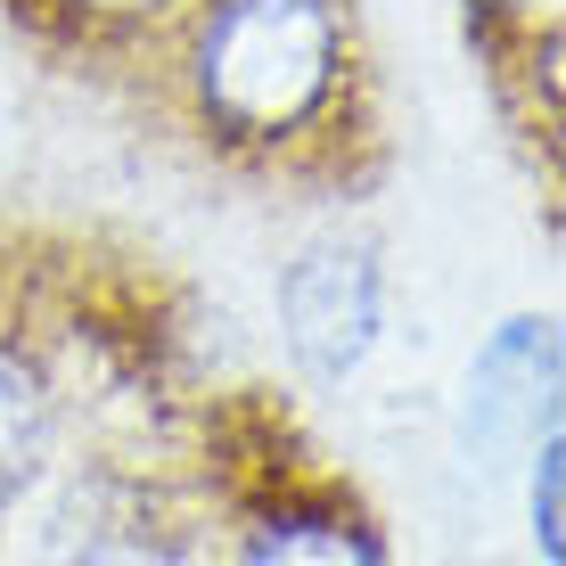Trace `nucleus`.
Masks as SVG:
<instances>
[{"label":"nucleus","mask_w":566,"mask_h":566,"mask_svg":"<svg viewBox=\"0 0 566 566\" xmlns=\"http://www.w3.org/2000/svg\"><path fill=\"white\" fill-rule=\"evenodd\" d=\"M83 9H99V17H148V9H165V0H83Z\"/></svg>","instance_id":"7"},{"label":"nucleus","mask_w":566,"mask_h":566,"mask_svg":"<svg viewBox=\"0 0 566 566\" xmlns=\"http://www.w3.org/2000/svg\"><path fill=\"white\" fill-rule=\"evenodd\" d=\"M558 436V321H510L476 361L460 395L468 460H517Z\"/></svg>","instance_id":"3"},{"label":"nucleus","mask_w":566,"mask_h":566,"mask_svg":"<svg viewBox=\"0 0 566 566\" xmlns=\"http://www.w3.org/2000/svg\"><path fill=\"white\" fill-rule=\"evenodd\" d=\"M239 566H386V558L345 517H271V525L247 534Z\"/></svg>","instance_id":"5"},{"label":"nucleus","mask_w":566,"mask_h":566,"mask_svg":"<svg viewBox=\"0 0 566 566\" xmlns=\"http://www.w3.org/2000/svg\"><path fill=\"white\" fill-rule=\"evenodd\" d=\"M189 66L213 124L280 140L337 83V9L328 0H213Z\"/></svg>","instance_id":"1"},{"label":"nucleus","mask_w":566,"mask_h":566,"mask_svg":"<svg viewBox=\"0 0 566 566\" xmlns=\"http://www.w3.org/2000/svg\"><path fill=\"white\" fill-rule=\"evenodd\" d=\"M50 452V386L17 345H0V510L33 484Z\"/></svg>","instance_id":"4"},{"label":"nucleus","mask_w":566,"mask_h":566,"mask_svg":"<svg viewBox=\"0 0 566 566\" xmlns=\"http://www.w3.org/2000/svg\"><path fill=\"white\" fill-rule=\"evenodd\" d=\"M484 9H517V0H484Z\"/></svg>","instance_id":"8"},{"label":"nucleus","mask_w":566,"mask_h":566,"mask_svg":"<svg viewBox=\"0 0 566 566\" xmlns=\"http://www.w3.org/2000/svg\"><path fill=\"white\" fill-rule=\"evenodd\" d=\"M378 321H386V280L361 239H312L280 271V328H287V354H296L304 378H321V386L354 378L369 361V345H378Z\"/></svg>","instance_id":"2"},{"label":"nucleus","mask_w":566,"mask_h":566,"mask_svg":"<svg viewBox=\"0 0 566 566\" xmlns=\"http://www.w3.org/2000/svg\"><path fill=\"white\" fill-rule=\"evenodd\" d=\"M525 460H534V551H542V566H558L566 558V542H558V476H566V452H558V436H542Z\"/></svg>","instance_id":"6"}]
</instances>
